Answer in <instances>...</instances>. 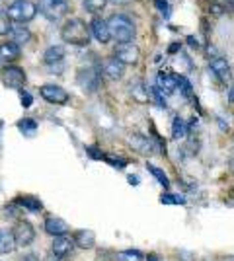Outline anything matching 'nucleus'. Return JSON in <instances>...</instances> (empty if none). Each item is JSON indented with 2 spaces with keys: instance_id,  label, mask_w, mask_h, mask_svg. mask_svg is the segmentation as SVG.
<instances>
[{
  "instance_id": "nucleus-22",
  "label": "nucleus",
  "mask_w": 234,
  "mask_h": 261,
  "mask_svg": "<svg viewBox=\"0 0 234 261\" xmlns=\"http://www.w3.org/2000/svg\"><path fill=\"white\" fill-rule=\"evenodd\" d=\"M172 137L176 141H181V139L188 137V125H186V121L181 119V117H176L174 123H172Z\"/></svg>"
},
{
  "instance_id": "nucleus-18",
  "label": "nucleus",
  "mask_w": 234,
  "mask_h": 261,
  "mask_svg": "<svg viewBox=\"0 0 234 261\" xmlns=\"http://www.w3.org/2000/svg\"><path fill=\"white\" fill-rule=\"evenodd\" d=\"M14 250H16L14 232L6 228H0V253H12Z\"/></svg>"
},
{
  "instance_id": "nucleus-21",
  "label": "nucleus",
  "mask_w": 234,
  "mask_h": 261,
  "mask_svg": "<svg viewBox=\"0 0 234 261\" xmlns=\"http://www.w3.org/2000/svg\"><path fill=\"white\" fill-rule=\"evenodd\" d=\"M72 250V242L67 238V236H57L53 240V253L55 255H61V257H67Z\"/></svg>"
},
{
  "instance_id": "nucleus-33",
  "label": "nucleus",
  "mask_w": 234,
  "mask_h": 261,
  "mask_svg": "<svg viewBox=\"0 0 234 261\" xmlns=\"http://www.w3.org/2000/svg\"><path fill=\"white\" fill-rule=\"evenodd\" d=\"M20 96H22V106H23V108H32V101H34V99H32V96H30L25 90H22V94H20Z\"/></svg>"
},
{
  "instance_id": "nucleus-29",
  "label": "nucleus",
  "mask_w": 234,
  "mask_h": 261,
  "mask_svg": "<svg viewBox=\"0 0 234 261\" xmlns=\"http://www.w3.org/2000/svg\"><path fill=\"white\" fill-rule=\"evenodd\" d=\"M146 168H148V172H150V174L154 175L156 179H158V181H160V184L164 185V187H168V185H170V181H168V175L164 174V172H162V170H160V168H156V166H152V164H148V166H146Z\"/></svg>"
},
{
  "instance_id": "nucleus-20",
  "label": "nucleus",
  "mask_w": 234,
  "mask_h": 261,
  "mask_svg": "<svg viewBox=\"0 0 234 261\" xmlns=\"http://www.w3.org/2000/svg\"><path fill=\"white\" fill-rule=\"evenodd\" d=\"M12 41L18 45H23V43H28L30 41V37H32V33H30V30L23 25V23H16V25H12Z\"/></svg>"
},
{
  "instance_id": "nucleus-11",
  "label": "nucleus",
  "mask_w": 234,
  "mask_h": 261,
  "mask_svg": "<svg viewBox=\"0 0 234 261\" xmlns=\"http://www.w3.org/2000/svg\"><path fill=\"white\" fill-rule=\"evenodd\" d=\"M68 224L59 217H47L45 218V232L51 234V236H67L68 232Z\"/></svg>"
},
{
  "instance_id": "nucleus-30",
  "label": "nucleus",
  "mask_w": 234,
  "mask_h": 261,
  "mask_svg": "<svg viewBox=\"0 0 234 261\" xmlns=\"http://www.w3.org/2000/svg\"><path fill=\"white\" fill-rule=\"evenodd\" d=\"M10 30H12V25H10V20H8V16L0 12V35H6V33L10 32Z\"/></svg>"
},
{
  "instance_id": "nucleus-32",
  "label": "nucleus",
  "mask_w": 234,
  "mask_h": 261,
  "mask_svg": "<svg viewBox=\"0 0 234 261\" xmlns=\"http://www.w3.org/2000/svg\"><path fill=\"white\" fill-rule=\"evenodd\" d=\"M178 86H181V94H184L186 98H191V84L184 76L178 78Z\"/></svg>"
},
{
  "instance_id": "nucleus-36",
  "label": "nucleus",
  "mask_w": 234,
  "mask_h": 261,
  "mask_svg": "<svg viewBox=\"0 0 234 261\" xmlns=\"http://www.w3.org/2000/svg\"><path fill=\"white\" fill-rule=\"evenodd\" d=\"M228 101H230V103L234 101V86L230 88V94H228Z\"/></svg>"
},
{
  "instance_id": "nucleus-19",
  "label": "nucleus",
  "mask_w": 234,
  "mask_h": 261,
  "mask_svg": "<svg viewBox=\"0 0 234 261\" xmlns=\"http://www.w3.org/2000/svg\"><path fill=\"white\" fill-rule=\"evenodd\" d=\"M74 244L80 246V248H84V250H90L96 244V234L92 230H78L76 234H74Z\"/></svg>"
},
{
  "instance_id": "nucleus-13",
  "label": "nucleus",
  "mask_w": 234,
  "mask_h": 261,
  "mask_svg": "<svg viewBox=\"0 0 234 261\" xmlns=\"http://www.w3.org/2000/svg\"><path fill=\"white\" fill-rule=\"evenodd\" d=\"M129 144H131L139 154H143V156H150V154L154 152V146H152L150 139H148V137H143V135H137V133L129 137Z\"/></svg>"
},
{
  "instance_id": "nucleus-37",
  "label": "nucleus",
  "mask_w": 234,
  "mask_h": 261,
  "mask_svg": "<svg viewBox=\"0 0 234 261\" xmlns=\"http://www.w3.org/2000/svg\"><path fill=\"white\" fill-rule=\"evenodd\" d=\"M129 181H131V185H137L139 184V177H133V175H131V177H129Z\"/></svg>"
},
{
  "instance_id": "nucleus-35",
  "label": "nucleus",
  "mask_w": 234,
  "mask_h": 261,
  "mask_svg": "<svg viewBox=\"0 0 234 261\" xmlns=\"http://www.w3.org/2000/svg\"><path fill=\"white\" fill-rule=\"evenodd\" d=\"M45 261H67V259L61 257V255H55V253H49V255L45 257Z\"/></svg>"
},
{
  "instance_id": "nucleus-26",
  "label": "nucleus",
  "mask_w": 234,
  "mask_h": 261,
  "mask_svg": "<svg viewBox=\"0 0 234 261\" xmlns=\"http://www.w3.org/2000/svg\"><path fill=\"white\" fill-rule=\"evenodd\" d=\"M117 259L119 261H143L145 255L139 250H127V251H119V253H117Z\"/></svg>"
},
{
  "instance_id": "nucleus-12",
  "label": "nucleus",
  "mask_w": 234,
  "mask_h": 261,
  "mask_svg": "<svg viewBox=\"0 0 234 261\" xmlns=\"http://www.w3.org/2000/svg\"><path fill=\"white\" fill-rule=\"evenodd\" d=\"M90 32L92 35L100 41V43H108L112 39V33H110V28H108V22L101 20V18H94L92 23H90Z\"/></svg>"
},
{
  "instance_id": "nucleus-7",
  "label": "nucleus",
  "mask_w": 234,
  "mask_h": 261,
  "mask_svg": "<svg viewBox=\"0 0 234 261\" xmlns=\"http://www.w3.org/2000/svg\"><path fill=\"white\" fill-rule=\"evenodd\" d=\"M139 57H141V51L133 43H119L115 47V59L123 65H135Z\"/></svg>"
},
{
  "instance_id": "nucleus-39",
  "label": "nucleus",
  "mask_w": 234,
  "mask_h": 261,
  "mask_svg": "<svg viewBox=\"0 0 234 261\" xmlns=\"http://www.w3.org/2000/svg\"><path fill=\"white\" fill-rule=\"evenodd\" d=\"M230 168H232V172H234V156H232V160H230Z\"/></svg>"
},
{
  "instance_id": "nucleus-24",
  "label": "nucleus",
  "mask_w": 234,
  "mask_h": 261,
  "mask_svg": "<svg viewBox=\"0 0 234 261\" xmlns=\"http://www.w3.org/2000/svg\"><path fill=\"white\" fill-rule=\"evenodd\" d=\"M18 129L22 130L25 137H34L35 135V130H37V123H35L34 119H22V121H18Z\"/></svg>"
},
{
  "instance_id": "nucleus-9",
  "label": "nucleus",
  "mask_w": 234,
  "mask_h": 261,
  "mask_svg": "<svg viewBox=\"0 0 234 261\" xmlns=\"http://www.w3.org/2000/svg\"><path fill=\"white\" fill-rule=\"evenodd\" d=\"M12 232H14V238H16V246H30L35 240V230L28 220H20Z\"/></svg>"
},
{
  "instance_id": "nucleus-2",
  "label": "nucleus",
  "mask_w": 234,
  "mask_h": 261,
  "mask_svg": "<svg viewBox=\"0 0 234 261\" xmlns=\"http://www.w3.org/2000/svg\"><path fill=\"white\" fill-rule=\"evenodd\" d=\"M108 28L117 43H131L135 37V23L125 14H113L108 20Z\"/></svg>"
},
{
  "instance_id": "nucleus-1",
  "label": "nucleus",
  "mask_w": 234,
  "mask_h": 261,
  "mask_svg": "<svg viewBox=\"0 0 234 261\" xmlns=\"http://www.w3.org/2000/svg\"><path fill=\"white\" fill-rule=\"evenodd\" d=\"M61 37L65 43L76 45V47H86L90 43V28L78 18L67 20L65 25L61 28Z\"/></svg>"
},
{
  "instance_id": "nucleus-34",
  "label": "nucleus",
  "mask_w": 234,
  "mask_h": 261,
  "mask_svg": "<svg viewBox=\"0 0 234 261\" xmlns=\"http://www.w3.org/2000/svg\"><path fill=\"white\" fill-rule=\"evenodd\" d=\"M156 6L162 10V14H164V16H168V4H166V2H162V0H156Z\"/></svg>"
},
{
  "instance_id": "nucleus-38",
  "label": "nucleus",
  "mask_w": 234,
  "mask_h": 261,
  "mask_svg": "<svg viewBox=\"0 0 234 261\" xmlns=\"http://www.w3.org/2000/svg\"><path fill=\"white\" fill-rule=\"evenodd\" d=\"M113 2H115V4H127L129 0H113Z\"/></svg>"
},
{
  "instance_id": "nucleus-6",
  "label": "nucleus",
  "mask_w": 234,
  "mask_h": 261,
  "mask_svg": "<svg viewBox=\"0 0 234 261\" xmlns=\"http://www.w3.org/2000/svg\"><path fill=\"white\" fill-rule=\"evenodd\" d=\"M39 94L45 101L49 103H55V106H63L68 101V92L63 90L61 86H55V84H45V86L39 88Z\"/></svg>"
},
{
  "instance_id": "nucleus-40",
  "label": "nucleus",
  "mask_w": 234,
  "mask_h": 261,
  "mask_svg": "<svg viewBox=\"0 0 234 261\" xmlns=\"http://www.w3.org/2000/svg\"><path fill=\"white\" fill-rule=\"evenodd\" d=\"M228 261H234V255H232V257H230V259H228Z\"/></svg>"
},
{
  "instance_id": "nucleus-17",
  "label": "nucleus",
  "mask_w": 234,
  "mask_h": 261,
  "mask_svg": "<svg viewBox=\"0 0 234 261\" xmlns=\"http://www.w3.org/2000/svg\"><path fill=\"white\" fill-rule=\"evenodd\" d=\"M209 66H211V70L221 78V80H228V78H230V66H228V63H226L224 59H221V57L211 59Z\"/></svg>"
},
{
  "instance_id": "nucleus-31",
  "label": "nucleus",
  "mask_w": 234,
  "mask_h": 261,
  "mask_svg": "<svg viewBox=\"0 0 234 261\" xmlns=\"http://www.w3.org/2000/svg\"><path fill=\"white\" fill-rule=\"evenodd\" d=\"M133 94H135V98L139 99V101H146V99H148V92L145 94V86H143L141 82L133 88Z\"/></svg>"
},
{
  "instance_id": "nucleus-28",
  "label": "nucleus",
  "mask_w": 234,
  "mask_h": 261,
  "mask_svg": "<svg viewBox=\"0 0 234 261\" xmlns=\"http://www.w3.org/2000/svg\"><path fill=\"white\" fill-rule=\"evenodd\" d=\"M160 201L164 205H186V199L181 195H174V193H164L160 197Z\"/></svg>"
},
{
  "instance_id": "nucleus-4",
  "label": "nucleus",
  "mask_w": 234,
  "mask_h": 261,
  "mask_svg": "<svg viewBox=\"0 0 234 261\" xmlns=\"http://www.w3.org/2000/svg\"><path fill=\"white\" fill-rule=\"evenodd\" d=\"M68 8V0H39V12L49 22H59L61 18H65Z\"/></svg>"
},
{
  "instance_id": "nucleus-8",
  "label": "nucleus",
  "mask_w": 234,
  "mask_h": 261,
  "mask_svg": "<svg viewBox=\"0 0 234 261\" xmlns=\"http://www.w3.org/2000/svg\"><path fill=\"white\" fill-rule=\"evenodd\" d=\"M76 82H78V86L82 88L84 92L92 94V92H96V90H98L100 76H98V72H96L94 68H82V70H78Z\"/></svg>"
},
{
  "instance_id": "nucleus-27",
  "label": "nucleus",
  "mask_w": 234,
  "mask_h": 261,
  "mask_svg": "<svg viewBox=\"0 0 234 261\" xmlns=\"http://www.w3.org/2000/svg\"><path fill=\"white\" fill-rule=\"evenodd\" d=\"M106 4H108V0H84V10L90 14H96V12L103 10Z\"/></svg>"
},
{
  "instance_id": "nucleus-14",
  "label": "nucleus",
  "mask_w": 234,
  "mask_h": 261,
  "mask_svg": "<svg viewBox=\"0 0 234 261\" xmlns=\"http://www.w3.org/2000/svg\"><path fill=\"white\" fill-rule=\"evenodd\" d=\"M20 59V47L14 41L0 43V63H14Z\"/></svg>"
},
{
  "instance_id": "nucleus-23",
  "label": "nucleus",
  "mask_w": 234,
  "mask_h": 261,
  "mask_svg": "<svg viewBox=\"0 0 234 261\" xmlns=\"http://www.w3.org/2000/svg\"><path fill=\"white\" fill-rule=\"evenodd\" d=\"M18 205L23 208H28V211H34V213H37V211L43 208L41 201L35 199V197H22V199H18Z\"/></svg>"
},
{
  "instance_id": "nucleus-25",
  "label": "nucleus",
  "mask_w": 234,
  "mask_h": 261,
  "mask_svg": "<svg viewBox=\"0 0 234 261\" xmlns=\"http://www.w3.org/2000/svg\"><path fill=\"white\" fill-rule=\"evenodd\" d=\"M146 92H148V98L152 99L158 108H166V98H164V94H162L158 88L148 86V88H146Z\"/></svg>"
},
{
  "instance_id": "nucleus-41",
  "label": "nucleus",
  "mask_w": 234,
  "mask_h": 261,
  "mask_svg": "<svg viewBox=\"0 0 234 261\" xmlns=\"http://www.w3.org/2000/svg\"><path fill=\"white\" fill-rule=\"evenodd\" d=\"M228 2H230V4H234V0H228Z\"/></svg>"
},
{
  "instance_id": "nucleus-3",
  "label": "nucleus",
  "mask_w": 234,
  "mask_h": 261,
  "mask_svg": "<svg viewBox=\"0 0 234 261\" xmlns=\"http://www.w3.org/2000/svg\"><path fill=\"white\" fill-rule=\"evenodd\" d=\"M37 14V6H35L32 0H14L8 10H6V16L8 20L16 23H25L32 22Z\"/></svg>"
},
{
  "instance_id": "nucleus-15",
  "label": "nucleus",
  "mask_w": 234,
  "mask_h": 261,
  "mask_svg": "<svg viewBox=\"0 0 234 261\" xmlns=\"http://www.w3.org/2000/svg\"><path fill=\"white\" fill-rule=\"evenodd\" d=\"M63 59H65V47H63V45H53V47H49L43 55L45 65H49V66L61 65Z\"/></svg>"
},
{
  "instance_id": "nucleus-10",
  "label": "nucleus",
  "mask_w": 234,
  "mask_h": 261,
  "mask_svg": "<svg viewBox=\"0 0 234 261\" xmlns=\"http://www.w3.org/2000/svg\"><path fill=\"white\" fill-rule=\"evenodd\" d=\"M156 88L164 94V96H172L178 90V78L168 74V72H160L156 76Z\"/></svg>"
},
{
  "instance_id": "nucleus-16",
  "label": "nucleus",
  "mask_w": 234,
  "mask_h": 261,
  "mask_svg": "<svg viewBox=\"0 0 234 261\" xmlns=\"http://www.w3.org/2000/svg\"><path fill=\"white\" fill-rule=\"evenodd\" d=\"M123 68H125V65L119 63L115 57H112V59H108L103 63V74L108 78H112V80H119L123 76Z\"/></svg>"
},
{
  "instance_id": "nucleus-5",
  "label": "nucleus",
  "mask_w": 234,
  "mask_h": 261,
  "mask_svg": "<svg viewBox=\"0 0 234 261\" xmlns=\"http://www.w3.org/2000/svg\"><path fill=\"white\" fill-rule=\"evenodd\" d=\"M0 78H2V82H4V86L8 88H14V90H22L25 86V70L20 68V66H4L2 68V72H0Z\"/></svg>"
}]
</instances>
